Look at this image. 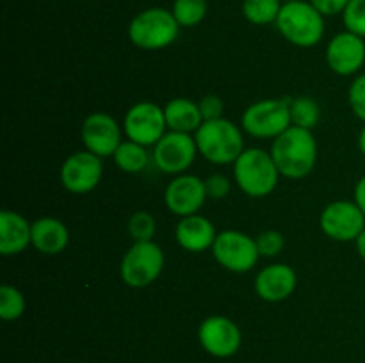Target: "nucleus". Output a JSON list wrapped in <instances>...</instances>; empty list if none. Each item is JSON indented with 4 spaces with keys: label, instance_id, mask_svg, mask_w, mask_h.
<instances>
[{
    "label": "nucleus",
    "instance_id": "28",
    "mask_svg": "<svg viewBox=\"0 0 365 363\" xmlns=\"http://www.w3.org/2000/svg\"><path fill=\"white\" fill-rule=\"evenodd\" d=\"M346 31L365 38V0H349L348 7L342 13Z\"/></svg>",
    "mask_w": 365,
    "mask_h": 363
},
{
    "label": "nucleus",
    "instance_id": "7",
    "mask_svg": "<svg viewBox=\"0 0 365 363\" xmlns=\"http://www.w3.org/2000/svg\"><path fill=\"white\" fill-rule=\"evenodd\" d=\"M164 263V251L157 242H134L121 258V281L132 288L148 287L160 276Z\"/></svg>",
    "mask_w": 365,
    "mask_h": 363
},
{
    "label": "nucleus",
    "instance_id": "23",
    "mask_svg": "<svg viewBox=\"0 0 365 363\" xmlns=\"http://www.w3.org/2000/svg\"><path fill=\"white\" fill-rule=\"evenodd\" d=\"M282 0H242V14L253 25L277 23Z\"/></svg>",
    "mask_w": 365,
    "mask_h": 363
},
{
    "label": "nucleus",
    "instance_id": "27",
    "mask_svg": "<svg viewBox=\"0 0 365 363\" xmlns=\"http://www.w3.org/2000/svg\"><path fill=\"white\" fill-rule=\"evenodd\" d=\"M128 235L134 238V242H148L153 241L157 231V223L155 217L150 212H145V210H138L130 216L127 224Z\"/></svg>",
    "mask_w": 365,
    "mask_h": 363
},
{
    "label": "nucleus",
    "instance_id": "32",
    "mask_svg": "<svg viewBox=\"0 0 365 363\" xmlns=\"http://www.w3.org/2000/svg\"><path fill=\"white\" fill-rule=\"evenodd\" d=\"M205 189H207V196L212 199H223L225 196H228L230 192L232 184L228 180V177L225 174H210L209 178L205 180Z\"/></svg>",
    "mask_w": 365,
    "mask_h": 363
},
{
    "label": "nucleus",
    "instance_id": "24",
    "mask_svg": "<svg viewBox=\"0 0 365 363\" xmlns=\"http://www.w3.org/2000/svg\"><path fill=\"white\" fill-rule=\"evenodd\" d=\"M321 120V107L310 96H294L291 98V121L294 127L314 130Z\"/></svg>",
    "mask_w": 365,
    "mask_h": 363
},
{
    "label": "nucleus",
    "instance_id": "2",
    "mask_svg": "<svg viewBox=\"0 0 365 363\" xmlns=\"http://www.w3.org/2000/svg\"><path fill=\"white\" fill-rule=\"evenodd\" d=\"M195 139L200 155L217 166L234 164L246 149L242 130L225 117L203 121L202 127L195 132Z\"/></svg>",
    "mask_w": 365,
    "mask_h": 363
},
{
    "label": "nucleus",
    "instance_id": "22",
    "mask_svg": "<svg viewBox=\"0 0 365 363\" xmlns=\"http://www.w3.org/2000/svg\"><path fill=\"white\" fill-rule=\"evenodd\" d=\"M114 162L120 167L123 173L128 174H138L146 169L150 162V153L146 152V146L139 144V142L130 141H121L118 149L114 152Z\"/></svg>",
    "mask_w": 365,
    "mask_h": 363
},
{
    "label": "nucleus",
    "instance_id": "31",
    "mask_svg": "<svg viewBox=\"0 0 365 363\" xmlns=\"http://www.w3.org/2000/svg\"><path fill=\"white\" fill-rule=\"evenodd\" d=\"M198 105H200V112H202L203 121H212V120H220V117H223L225 103L217 95H205L202 100H200Z\"/></svg>",
    "mask_w": 365,
    "mask_h": 363
},
{
    "label": "nucleus",
    "instance_id": "29",
    "mask_svg": "<svg viewBox=\"0 0 365 363\" xmlns=\"http://www.w3.org/2000/svg\"><path fill=\"white\" fill-rule=\"evenodd\" d=\"M255 242L260 256H266V258L278 256L285 248V237L278 230L262 231V233L257 235Z\"/></svg>",
    "mask_w": 365,
    "mask_h": 363
},
{
    "label": "nucleus",
    "instance_id": "25",
    "mask_svg": "<svg viewBox=\"0 0 365 363\" xmlns=\"http://www.w3.org/2000/svg\"><path fill=\"white\" fill-rule=\"evenodd\" d=\"M207 0H175L171 13L180 27L191 28L203 21L207 14Z\"/></svg>",
    "mask_w": 365,
    "mask_h": 363
},
{
    "label": "nucleus",
    "instance_id": "15",
    "mask_svg": "<svg viewBox=\"0 0 365 363\" xmlns=\"http://www.w3.org/2000/svg\"><path fill=\"white\" fill-rule=\"evenodd\" d=\"M81 137L88 152L106 159L113 157L121 144V128L110 114L93 112L82 123Z\"/></svg>",
    "mask_w": 365,
    "mask_h": 363
},
{
    "label": "nucleus",
    "instance_id": "20",
    "mask_svg": "<svg viewBox=\"0 0 365 363\" xmlns=\"http://www.w3.org/2000/svg\"><path fill=\"white\" fill-rule=\"evenodd\" d=\"M70 231L57 217H39L32 223V246L43 255H59L68 248Z\"/></svg>",
    "mask_w": 365,
    "mask_h": 363
},
{
    "label": "nucleus",
    "instance_id": "3",
    "mask_svg": "<svg viewBox=\"0 0 365 363\" xmlns=\"http://www.w3.org/2000/svg\"><path fill=\"white\" fill-rule=\"evenodd\" d=\"M280 177L271 153L262 148H246L234 162V182L250 198L269 196Z\"/></svg>",
    "mask_w": 365,
    "mask_h": 363
},
{
    "label": "nucleus",
    "instance_id": "18",
    "mask_svg": "<svg viewBox=\"0 0 365 363\" xmlns=\"http://www.w3.org/2000/svg\"><path fill=\"white\" fill-rule=\"evenodd\" d=\"M216 237L217 231L212 221L200 214L180 217L175 228V238L178 246L189 253H203L207 249H212Z\"/></svg>",
    "mask_w": 365,
    "mask_h": 363
},
{
    "label": "nucleus",
    "instance_id": "37",
    "mask_svg": "<svg viewBox=\"0 0 365 363\" xmlns=\"http://www.w3.org/2000/svg\"><path fill=\"white\" fill-rule=\"evenodd\" d=\"M282 2H284V4H285V2H292V0H282Z\"/></svg>",
    "mask_w": 365,
    "mask_h": 363
},
{
    "label": "nucleus",
    "instance_id": "6",
    "mask_svg": "<svg viewBox=\"0 0 365 363\" xmlns=\"http://www.w3.org/2000/svg\"><path fill=\"white\" fill-rule=\"evenodd\" d=\"M242 130L257 139H277L291 121V98H267L252 103L242 112Z\"/></svg>",
    "mask_w": 365,
    "mask_h": 363
},
{
    "label": "nucleus",
    "instance_id": "16",
    "mask_svg": "<svg viewBox=\"0 0 365 363\" xmlns=\"http://www.w3.org/2000/svg\"><path fill=\"white\" fill-rule=\"evenodd\" d=\"M327 63L328 68L341 77L359 73L365 63L364 38L349 31L335 34L327 46Z\"/></svg>",
    "mask_w": 365,
    "mask_h": 363
},
{
    "label": "nucleus",
    "instance_id": "13",
    "mask_svg": "<svg viewBox=\"0 0 365 363\" xmlns=\"http://www.w3.org/2000/svg\"><path fill=\"white\" fill-rule=\"evenodd\" d=\"M103 174V164L91 152H75L61 166V184L71 194H88L98 187Z\"/></svg>",
    "mask_w": 365,
    "mask_h": 363
},
{
    "label": "nucleus",
    "instance_id": "4",
    "mask_svg": "<svg viewBox=\"0 0 365 363\" xmlns=\"http://www.w3.org/2000/svg\"><path fill=\"white\" fill-rule=\"evenodd\" d=\"M277 28L291 45L310 48L321 43L324 36V16L305 0H292L282 6Z\"/></svg>",
    "mask_w": 365,
    "mask_h": 363
},
{
    "label": "nucleus",
    "instance_id": "11",
    "mask_svg": "<svg viewBox=\"0 0 365 363\" xmlns=\"http://www.w3.org/2000/svg\"><path fill=\"white\" fill-rule=\"evenodd\" d=\"M164 109L152 102H139L127 110L123 120V132L127 139L143 146H155L166 134Z\"/></svg>",
    "mask_w": 365,
    "mask_h": 363
},
{
    "label": "nucleus",
    "instance_id": "19",
    "mask_svg": "<svg viewBox=\"0 0 365 363\" xmlns=\"http://www.w3.org/2000/svg\"><path fill=\"white\" fill-rule=\"evenodd\" d=\"M32 246V223L14 210L0 212V253L14 256Z\"/></svg>",
    "mask_w": 365,
    "mask_h": 363
},
{
    "label": "nucleus",
    "instance_id": "9",
    "mask_svg": "<svg viewBox=\"0 0 365 363\" xmlns=\"http://www.w3.org/2000/svg\"><path fill=\"white\" fill-rule=\"evenodd\" d=\"M196 155H198V146L195 135L170 130L153 146L152 159L157 169L178 177L192 166Z\"/></svg>",
    "mask_w": 365,
    "mask_h": 363
},
{
    "label": "nucleus",
    "instance_id": "35",
    "mask_svg": "<svg viewBox=\"0 0 365 363\" xmlns=\"http://www.w3.org/2000/svg\"><path fill=\"white\" fill-rule=\"evenodd\" d=\"M355 246H356V253L360 255V258L365 260V230L359 235V237H356Z\"/></svg>",
    "mask_w": 365,
    "mask_h": 363
},
{
    "label": "nucleus",
    "instance_id": "8",
    "mask_svg": "<svg viewBox=\"0 0 365 363\" xmlns=\"http://www.w3.org/2000/svg\"><path fill=\"white\" fill-rule=\"evenodd\" d=\"M212 255L221 267L237 274L250 273L260 258L255 238L239 230H225L217 233Z\"/></svg>",
    "mask_w": 365,
    "mask_h": 363
},
{
    "label": "nucleus",
    "instance_id": "12",
    "mask_svg": "<svg viewBox=\"0 0 365 363\" xmlns=\"http://www.w3.org/2000/svg\"><path fill=\"white\" fill-rule=\"evenodd\" d=\"M198 340L203 351L214 358H230L241 349L242 331L225 315H210L200 324Z\"/></svg>",
    "mask_w": 365,
    "mask_h": 363
},
{
    "label": "nucleus",
    "instance_id": "5",
    "mask_svg": "<svg viewBox=\"0 0 365 363\" xmlns=\"http://www.w3.org/2000/svg\"><path fill=\"white\" fill-rule=\"evenodd\" d=\"M180 25L164 7H148L132 18L128 39L141 50H163L178 38Z\"/></svg>",
    "mask_w": 365,
    "mask_h": 363
},
{
    "label": "nucleus",
    "instance_id": "36",
    "mask_svg": "<svg viewBox=\"0 0 365 363\" xmlns=\"http://www.w3.org/2000/svg\"><path fill=\"white\" fill-rule=\"evenodd\" d=\"M356 144H359L360 153H362V155L365 157V125L362 127V130H360L359 139H356Z\"/></svg>",
    "mask_w": 365,
    "mask_h": 363
},
{
    "label": "nucleus",
    "instance_id": "1",
    "mask_svg": "<svg viewBox=\"0 0 365 363\" xmlns=\"http://www.w3.org/2000/svg\"><path fill=\"white\" fill-rule=\"evenodd\" d=\"M271 157L282 177L299 180L309 177L317 162V142L312 130L289 127L271 144Z\"/></svg>",
    "mask_w": 365,
    "mask_h": 363
},
{
    "label": "nucleus",
    "instance_id": "21",
    "mask_svg": "<svg viewBox=\"0 0 365 363\" xmlns=\"http://www.w3.org/2000/svg\"><path fill=\"white\" fill-rule=\"evenodd\" d=\"M166 125L173 132H196L203 123L200 105L189 98H173L164 107Z\"/></svg>",
    "mask_w": 365,
    "mask_h": 363
},
{
    "label": "nucleus",
    "instance_id": "26",
    "mask_svg": "<svg viewBox=\"0 0 365 363\" xmlns=\"http://www.w3.org/2000/svg\"><path fill=\"white\" fill-rule=\"evenodd\" d=\"M25 308H27L25 295L13 285L4 283L0 287V317L7 322L18 320L25 313Z\"/></svg>",
    "mask_w": 365,
    "mask_h": 363
},
{
    "label": "nucleus",
    "instance_id": "34",
    "mask_svg": "<svg viewBox=\"0 0 365 363\" xmlns=\"http://www.w3.org/2000/svg\"><path fill=\"white\" fill-rule=\"evenodd\" d=\"M353 201L360 206V210L365 214V174L356 182L355 185V199Z\"/></svg>",
    "mask_w": 365,
    "mask_h": 363
},
{
    "label": "nucleus",
    "instance_id": "10",
    "mask_svg": "<svg viewBox=\"0 0 365 363\" xmlns=\"http://www.w3.org/2000/svg\"><path fill=\"white\" fill-rule=\"evenodd\" d=\"M319 226L328 238L337 242H355L365 230V214L355 201L339 199L323 209Z\"/></svg>",
    "mask_w": 365,
    "mask_h": 363
},
{
    "label": "nucleus",
    "instance_id": "17",
    "mask_svg": "<svg viewBox=\"0 0 365 363\" xmlns=\"http://www.w3.org/2000/svg\"><path fill=\"white\" fill-rule=\"evenodd\" d=\"M298 274L287 263H269L255 278V292L262 301L282 302L292 295Z\"/></svg>",
    "mask_w": 365,
    "mask_h": 363
},
{
    "label": "nucleus",
    "instance_id": "30",
    "mask_svg": "<svg viewBox=\"0 0 365 363\" xmlns=\"http://www.w3.org/2000/svg\"><path fill=\"white\" fill-rule=\"evenodd\" d=\"M348 100L353 114L365 123V73L359 75L351 82L348 91Z\"/></svg>",
    "mask_w": 365,
    "mask_h": 363
},
{
    "label": "nucleus",
    "instance_id": "33",
    "mask_svg": "<svg viewBox=\"0 0 365 363\" xmlns=\"http://www.w3.org/2000/svg\"><path fill=\"white\" fill-rule=\"evenodd\" d=\"M323 16H335V14L344 13L349 0H309Z\"/></svg>",
    "mask_w": 365,
    "mask_h": 363
},
{
    "label": "nucleus",
    "instance_id": "14",
    "mask_svg": "<svg viewBox=\"0 0 365 363\" xmlns=\"http://www.w3.org/2000/svg\"><path fill=\"white\" fill-rule=\"evenodd\" d=\"M207 198L209 196H207L205 180L189 173L175 177L164 191V203L168 210L180 217L198 214Z\"/></svg>",
    "mask_w": 365,
    "mask_h": 363
}]
</instances>
